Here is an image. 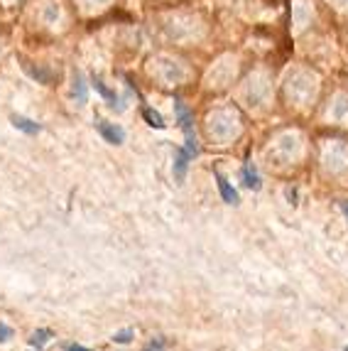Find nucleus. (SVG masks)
Here are the masks:
<instances>
[{
	"mask_svg": "<svg viewBox=\"0 0 348 351\" xmlns=\"http://www.w3.org/2000/svg\"><path fill=\"white\" fill-rule=\"evenodd\" d=\"M145 351H164V339H155V341H150Z\"/></svg>",
	"mask_w": 348,
	"mask_h": 351,
	"instance_id": "a211bd4d",
	"label": "nucleus"
},
{
	"mask_svg": "<svg viewBox=\"0 0 348 351\" xmlns=\"http://www.w3.org/2000/svg\"><path fill=\"white\" fill-rule=\"evenodd\" d=\"M71 99L79 106L86 104V82H84V76L79 74V71L71 76Z\"/></svg>",
	"mask_w": 348,
	"mask_h": 351,
	"instance_id": "6e6552de",
	"label": "nucleus"
},
{
	"mask_svg": "<svg viewBox=\"0 0 348 351\" xmlns=\"http://www.w3.org/2000/svg\"><path fill=\"white\" fill-rule=\"evenodd\" d=\"M142 118H145L147 125H152V128H164L162 116H160L157 111H152L150 106H142Z\"/></svg>",
	"mask_w": 348,
	"mask_h": 351,
	"instance_id": "ddd939ff",
	"label": "nucleus"
},
{
	"mask_svg": "<svg viewBox=\"0 0 348 351\" xmlns=\"http://www.w3.org/2000/svg\"><path fill=\"white\" fill-rule=\"evenodd\" d=\"M8 339H12V329L0 322V341H8Z\"/></svg>",
	"mask_w": 348,
	"mask_h": 351,
	"instance_id": "f3484780",
	"label": "nucleus"
},
{
	"mask_svg": "<svg viewBox=\"0 0 348 351\" xmlns=\"http://www.w3.org/2000/svg\"><path fill=\"white\" fill-rule=\"evenodd\" d=\"M152 79L162 84V86H182L189 79V69L182 64L179 59L172 57H157L152 59Z\"/></svg>",
	"mask_w": 348,
	"mask_h": 351,
	"instance_id": "f03ea898",
	"label": "nucleus"
},
{
	"mask_svg": "<svg viewBox=\"0 0 348 351\" xmlns=\"http://www.w3.org/2000/svg\"><path fill=\"white\" fill-rule=\"evenodd\" d=\"M82 3V8H86V10H101V8H105L110 3V0H79Z\"/></svg>",
	"mask_w": 348,
	"mask_h": 351,
	"instance_id": "2eb2a0df",
	"label": "nucleus"
},
{
	"mask_svg": "<svg viewBox=\"0 0 348 351\" xmlns=\"http://www.w3.org/2000/svg\"><path fill=\"white\" fill-rule=\"evenodd\" d=\"M334 3H336L338 8H348V0H334Z\"/></svg>",
	"mask_w": 348,
	"mask_h": 351,
	"instance_id": "aec40b11",
	"label": "nucleus"
},
{
	"mask_svg": "<svg viewBox=\"0 0 348 351\" xmlns=\"http://www.w3.org/2000/svg\"><path fill=\"white\" fill-rule=\"evenodd\" d=\"M206 130H209V135L214 141H221V143L236 138V133L240 130L238 111L231 108V106H221V108L211 111L209 118H206Z\"/></svg>",
	"mask_w": 348,
	"mask_h": 351,
	"instance_id": "f257e3e1",
	"label": "nucleus"
},
{
	"mask_svg": "<svg viewBox=\"0 0 348 351\" xmlns=\"http://www.w3.org/2000/svg\"><path fill=\"white\" fill-rule=\"evenodd\" d=\"M216 182H219V192H221V197H223V202H226V204H238L240 202L238 192L231 187V182L221 175V172H216Z\"/></svg>",
	"mask_w": 348,
	"mask_h": 351,
	"instance_id": "423d86ee",
	"label": "nucleus"
},
{
	"mask_svg": "<svg viewBox=\"0 0 348 351\" xmlns=\"http://www.w3.org/2000/svg\"><path fill=\"white\" fill-rule=\"evenodd\" d=\"M66 351H88L86 346H79V344H71V346H66Z\"/></svg>",
	"mask_w": 348,
	"mask_h": 351,
	"instance_id": "6ab92c4d",
	"label": "nucleus"
},
{
	"mask_svg": "<svg viewBox=\"0 0 348 351\" xmlns=\"http://www.w3.org/2000/svg\"><path fill=\"white\" fill-rule=\"evenodd\" d=\"M341 209H343V214L348 217V202H341Z\"/></svg>",
	"mask_w": 348,
	"mask_h": 351,
	"instance_id": "412c9836",
	"label": "nucleus"
},
{
	"mask_svg": "<svg viewBox=\"0 0 348 351\" xmlns=\"http://www.w3.org/2000/svg\"><path fill=\"white\" fill-rule=\"evenodd\" d=\"M316 96V82L304 71H297L287 79V99L292 104H309Z\"/></svg>",
	"mask_w": 348,
	"mask_h": 351,
	"instance_id": "7ed1b4c3",
	"label": "nucleus"
},
{
	"mask_svg": "<svg viewBox=\"0 0 348 351\" xmlns=\"http://www.w3.org/2000/svg\"><path fill=\"white\" fill-rule=\"evenodd\" d=\"M96 130H99L101 138H103L105 143H110V145H121V143L125 141V133H123L121 125L108 123V121H103V118L96 121Z\"/></svg>",
	"mask_w": 348,
	"mask_h": 351,
	"instance_id": "39448f33",
	"label": "nucleus"
},
{
	"mask_svg": "<svg viewBox=\"0 0 348 351\" xmlns=\"http://www.w3.org/2000/svg\"><path fill=\"white\" fill-rule=\"evenodd\" d=\"M189 160H192V155H189L184 147H179V150L174 152V177H177V182L184 180L186 167H189Z\"/></svg>",
	"mask_w": 348,
	"mask_h": 351,
	"instance_id": "0eeeda50",
	"label": "nucleus"
},
{
	"mask_svg": "<svg viewBox=\"0 0 348 351\" xmlns=\"http://www.w3.org/2000/svg\"><path fill=\"white\" fill-rule=\"evenodd\" d=\"M243 184L248 189H260V177H258V172H256V167H253V162H245L243 165Z\"/></svg>",
	"mask_w": 348,
	"mask_h": 351,
	"instance_id": "9d476101",
	"label": "nucleus"
},
{
	"mask_svg": "<svg viewBox=\"0 0 348 351\" xmlns=\"http://www.w3.org/2000/svg\"><path fill=\"white\" fill-rule=\"evenodd\" d=\"M91 82H93V88H96V91H99V94H101V96H103V99H105V101H110V106H116L118 96H116V94H113V91H110V88H108V86H105V84H103V82H101L99 76H93Z\"/></svg>",
	"mask_w": 348,
	"mask_h": 351,
	"instance_id": "f8f14e48",
	"label": "nucleus"
},
{
	"mask_svg": "<svg viewBox=\"0 0 348 351\" xmlns=\"http://www.w3.org/2000/svg\"><path fill=\"white\" fill-rule=\"evenodd\" d=\"M12 121V125L18 130H23V133H27V135H35V133H40V123H35V121H29V118H25V116H12L10 118Z\"/></svg>",
	"mask_w": 348,
	"mask_h": 351,
	"instance_id": "1a4fd4ad",
	"label": "nucleus"
},
{
	"mask_svg": "<svg viewBox=\"0 0 348 351\" xmlns=\"http://www.w3.org/2000/svg\"><path fill=\"white\" fill-rule=\"evenodd\" d=\"M49 339H52V332H49V329H37V332L29 337V346H35L37 351H42Z\"/></svg>",
	"mask_w": 348,
	"mask_h": 351,
	"instance_id": "9b49d317",
	"label": "nucleus"
},
{
	"mask_svg": "<svg viewBox=\"0 0 348 351\" xmlns=\"http://www.w3.org/2000/svg\"><path fill=\"white\" fill-rule=\"evenodd\" d=\"M346 351H348V346H346Z\"/></svg>",
	"mask_w": 348,
	"mask_h": 351,
	"instance_id": "4be33fe9",
	"label": "nucleus"
},
{
	"mask_svg": "<svg viewBox=\"0 0 348 351\" xmlns=\"http://www.w3.org/2000/svg\"><path fill=\"white\" fill-rule=\"evenodd\" d=\"M174 116H177L179 128L184 130V138H186L184 150L189 152L192 158H197L199 155V141H197V133H194V113L189 111V106H186L182 99H174Z\"/></svg>",
	"mask_w": 348,
	"mask_h": 351,
	"instance_id": "20e7f679",
	"label": "nucleus"
},
{
	"mask_svg": "<svg viewBox=\"0 0 348 351\" xmlns=\"http://www.w3.org/2000/svg\"><path fill=\"white\" fill-rule=\"evenodd\" d=\"M135 337L133 329H123V332H116L113 334V341H118V344H128L130 339Z\"/></svg>",
	"mask_w": 348,
	"mask_h": 351,
	"instance_id": "dca6fc26",
	"label": "nucleus"
},
{
	"mask_svg": "<svg viewBox=\"0 0 348 351\" xmlns=\"http://www.w3.org/2000/svg\"><path fill=\"white\" fill-rule=\"evenodd\" d=\"M23 66H25V71H27V74L32 76V79H37V82H42V84H49V82H52V76L47 74L45 69H40V66H37V69H35V66L29 64V62H25Z\"/></svg>",
	"mask_w": 348,
	"mask_h": 351,
	"instance_id": "4468645a",
	"label": "nucleus"
}]
</instances>
